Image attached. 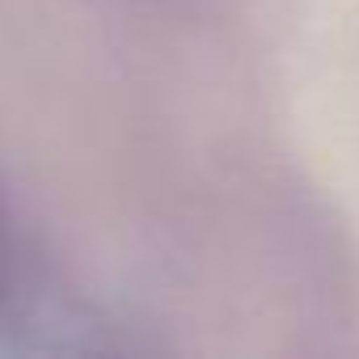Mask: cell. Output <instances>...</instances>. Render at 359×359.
Masks as SVG:
<instances>
[{
  "label": "cell",
  "mask_w": 359,
  "mask_h": 359,
  "mask_svg": "<svg viewBox=\"0 0 359 359\" xmlns=\"http://www.w3.org/2000/svg\"><path fill=\"white\" fill-rule=\"evenodd\" d=\"M5 300H9V287H5V254H0V313H5Z\"/></svg>",
  "instance_id": "cell-1"
}]
</instances>
